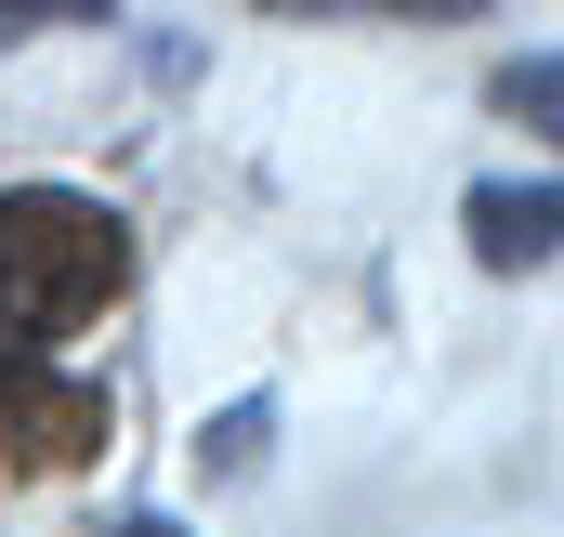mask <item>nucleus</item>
<instances>
[{"mask_svg": "<svg viewBox=\"0 0 564 537\" xmlns=\"http://www.w3.org/2000/svg\"><path fill=\"white\" fill-rule=\"evenodd\" d=\"M119 288H132V237H119L106 197H66V184L0 197V315H13L26 341L93 328Z\"/></svg>", "mask_w": 564, "mask_h": 537, "instance_id": "obj_1", "label": "nucleus"}, {"mask_svg": "<svg viewBox=\"0 0 564 537\" xmlns=\"http://www.w3.org/2000/svg\"><path fill=\"white\" fill-rule=\"evenodd\" d=\"M0 446H13L26 472H79V459L106 446V394H93V381H53L26 341H0Z\"/></svg>", "mask_w": 564, "mask_h": 537, "instance_id": "obj_2", "label": "nucleus"}, {"mask_svg": "<svg viewBox=\"0 0 564 537\" xmlns=\"http://www.w3.org/2000/svg\"><path fill=\"white\" fill-rule=\"evenodd\" d=\"M564 250V184H473V263L525 275Z\"/></svg>", "mask_w": 564, "mask_h": 537, "instance_id": "obj_3", "label": "nucleus"}, {"mask_svg": "<svg viewBox=\"0 0 564 537\" xmlns=\"http://www.w3.org/2000/svg\"><path fill=\"white\" fill-rule=\"evenodd\" d=\"M499 119H525V132H552V144H564V53L499 66Z\"/></svg>", "mask_w": 564, "mask_h": 537, "instance_id": "obj_4", "label": "nucleus"}, {"mask_svg": "<svg viewBox=\"0 0 564 537\" xmlns=\"http://www.w3.org/2000/svg\"><path fill=\"white\" fill-rule=\"evenodd\" d=\"M263 432H276V406H263V394L224 406V419L197 432V472H224V485H237V472H263Z\"/></svg>", "mask_w": 564, "mask_h": 537, "instance_id": "obj_5", "label": "nucleus"}, {"mask_svg": "<svg viewBox=\"0 0 564 537\" xmlns=\"http://www.w3.org/2000/svg\"><path fill=\"white\" fill-rule=\"evenodd\" d=\"M119 0H0V40H26V26H106Z\"/></svg>", "mask_w": 564, "mask_h": 537, "instance_id": "obj_6", "label": "nucleus"}, {"mask_svg": "<svg viewBox=\"0 0 564 537\" xmlns=\"http://www.w3.org/2000/svg\"><path fill=\"white\" fill-rule=\"evenodd\" d=\"M263 13H328V0H263ZM381 13H486V0H381Z\"/></svg>", "mask_w": 564, "mask_h": 537, "instance_id": "obj_7", "label": "nucleus"}, {"mask_svg": "<svg viewBox=\"0 0 564 537\" xmlns=\"http://www.w3.org/2000/svg\"><path fill=\"white\" fill-rule=\"evenodd\" d=\"M119 537H184V525H158V512H144V525H119Z\"/></svg>", "mask_w": 564, "mask_h": 537, "instance_id": "obj_8", "label": "nucleus"}]
</instances>
